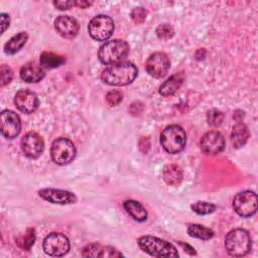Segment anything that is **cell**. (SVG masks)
Returning <instances> with one entry per match:
<instances>
[{
  "instance_id": "cell-1",
  "label": "cell",
  "mask_w": 258,
  "mask_h": 258,
  "mask_svg": "<svg viewBox=\"0 0 258 258\" xmlns=\"http://www.w3.org/2000/svg\"><path fill=\"white\" fill-rule=\"evenodd\" d=\"M137 75L138 70L134 63L122 61L105 68L101 74V79L109 86L121 87L131 84Z\"/></svg>"
},
{
  "instance_id": "cell-2",
  "label": "cell",
  "mask_w": 258,
  "mask_h": 258,
  "mask_svg": "<svg viewBox=\"0 0 258 258\" xmlns=\"http://www.w3.org/2000/svg\"><path fill=\"white\" fill-rule=\"evenodd\" d=\"M138 246L145 253L153 257H178L177 249L171 243L153 236H141L137 240Z\"/></svg>"
},
{
  "instance_id": "cell-3",
  "label": "cell",
  "mask_w": 258,
  "mask_h": 258,
  "mask_svg": "<svg viewBox=\"0 0 258 258\" xmlns=\"http://www.w3.org/2000/svg\"><path fill=\"white\" fill-rule=\"evenodd\" d=\"M252 242L247 230L237 228L231 230L225 238V248L227 252L234 257L247 255L251 250Z\"/></svg>"
},
{
  "instance_id": "cell-4",
  "label": "cell",
  "mask_w": 258,
  "mask_h": 258,
  "mask_svg": "<svg viewBox=\"0 0 258 258\" xmlns=\"http://www.w3.org/2000/svg\"><path fill=\"white\" fill-rule=\"evenodd\" d=\"M129 53V45L121 39L108 40L98 50V57L104 64H115L122 62Z\"/></svg>"
},
{
  "instance_id": "cell-5",
  "label": "cell",
  "mask_w": 258,
  "mask_h": 258,
  "mask_svg": "<svg viewBox=\"0 0 258 258\" xmlns=\"http://www.w3.org/2000/svg\"><path fill=\"white\" fill-rule=\"evenodd\" d=\"M160 143L166 152L170 154L179 153L186 144L185 131L179 125H169L161 132Z\"/></svg>"
},
{
  "instance_id": "cell-6",
  "label": "cell",
  "mask_w": 258,
  "mask_h": 258,
  "mask_svg": "<svg viewBox=\"0 0 258 258\" xmlns=\"http://www.w3.org/2000/svg\"><path fill=\"white\" fill-rule=\"evenodd\" d=\"M77 149L75 144L66 137H59L53 140L50 147V156L54 163L67 165L76 157Z\"/></svg>"
},
{
  "instance_id": "cell-7",
  "label": "cell",
  "mask_w": 258,
  "mask_h": 258,
  "mask_svg": "<svg viewBox=\"0 0 258 258\" xmlns=\"http://www.w3.org/2000/svg\"><path fill=\"white\" fill-rule=\"evenodd\" d=\"M113 19L104 14H99L93 17L88 25L90 36L97 41H105L111 37L114 31Z\"/></svg>"
},
{
  "instance_id": "cell-8",
  "label": "cell",
  "mask_w": 258,
  "mask_h": 258,
  "mask_svg": "<svg viewBox=\"0 0 258 258\" xmlns=\"http://www.w3.org/2000/svg\"><path fill=\"white\" fill-rule=\"evenodd\" d=\"M233 208L243 218L252 217L257 212V195L252 190L238 192L233 199Z\"/></svg>"
},
{
  "instance_id": "cell-9",
  "label": "cell",
  "mask_w": 258,
  "mask_h": 258,
  "mask_svg": "<svg viewBox=\"0 0 258 258\" xmlns=\"http://www.w3.org/2000/svg\"><path fill=\"white\" fill-rule=\"evenodd\" d=\"M42 248L45 254L52 257L64 256L70 248V240L68 237L61 233H50L48 234L42 242Z\"/></svg>"
},
{
  "instance_id": "cell-10",
  "label": "cell",
  "mask_w": 258,
  "mask_h": 258,
  "mask_svg": "<svg viewBox=\"0 0 258 258\" xmlns=\"http://www.w3.org/2000/svg\"><path fill=\"white\" fill-rule=\"evenodd\" d=\"M170 68L168 56L164 52H153L146 60L145 69L149 76L155 79L164 77Z\"/></svg>"
},
{
  "instance_id": "cell-11",
  "label": "cell",
  "mask_w": 258,
  "mask_h": 258,
  "mask_svg": "<svg viewBox=\"0 0 258 258\" xmlns=\"http://www.w3.org/2000/svg\"><path fill=\"white\" fill-rule=\"evenodd\" d=\"M20 147L25 156L30 159H36L43 152L44 142L39 134L31 131L21 138Z\"/></svg>"
},
{
  "instance_id": "cell-12",
  "label": "cell",
  "mask_w": 258,
  "mask_h": 258,
  "mask_svg": "<svg viewBox=\"0 0 258 258\" xmlns=\"http://www.w3.org/2000/svg\"><path fill=\"white\" fill-rule=\"evenodd\" d=\"M1 133L7 139H14L21 131L19 116L11 110H3L0 115Z\"/></svg>"
},
{
  "instance_id": "cell-13",
  "label": "cell",
  "mask_w": 258,
  "mask_h": 258,
  "mask_svg": "<svg viewBox=\"0 0 258 258\" xmlns=\"http://www.w3.org/2000/svg\"><path fill=\"white\" fill-rule=\"evenodd\" d=\"M40 199L57 205H72L77 203L78 199L76 195L72 191L59 188H52V187H45L41 188L37 191Z\"/></svg>"
},
{
  "instance_id": "cell-14",
  "label": "cell",
  "mask_w": 258,
  "mask_h": 258,
  "mask_svg": "<svg viewBox=\"0 0 258 258\" xmlns=\"http://www.w3.org/2000/svg\"><path fill=\"white\" fill-rule=\"evenodd\" d=\"M202 151L207 155H217L225 148V139L218 131H209L200 141Z\"/></svg>"
},
{
  "instance_id": "cell-15",
  "label": "cell",
  "mask_w": 258,
  "mask_h": 258,
  "mask_svg": "<svg viewBox=\"0 0 258 258\" xmlns=\"http://www.w3.org/2000/svg\"><path fill=\"white\" fill-rule=\"evenodd\" d=\"M14 104L16 108L25 114H31L36 111L39 105L36 94L30 90H19L14 97Z\"/></svg>"
},
{
  "instance_id": "cell-16",
  "label": "cell",
  "mask_w": 258,
  "mask_h": 258,
  "mask_svg": "<svg viewBox=\"0 0 258 258\" xmlns=\"http://www.w3.org/2000/svg\"><path fill=\"white\" fill-rule=\"evenodd\" d=\"M54 28L56 32L63 38H74L79 32L78 21L69 15H59L54 20Z\"/></svg>"
},
{
  "instance_id": "cell-17",
  "label": "cell",
  "mask_w": 258,
  "mask_h": 258,
  "mask_svg": "<svg viewBox=\"0 0 258 258\" xmlns=\"http://www.w3.org/2000/svg\"><path fill=\"white\" fill-rule=\"evenodd\" d=\"M82 255L84 257H120L123 256L116 248L103 246L99 243H91L84 247Z\"/></svg>"
},
{
  "instance_id": "cell-18",
  "label": "cell",
  "mask_w": 258,
  "mask_h": 258,
  "mask_svg": "<svg viewBox=\"0 0 258 258\" xmlns=\"http://www.w3.org/2000/svg\"><path fill=\"white\" fill-rule=\"evenodd\" d=\"M44 75L43 68L36 62H27L19 72L20 78L26 83H38L44 78Z\"/></svg>"
},
{
  "instance_id": "cell-19",
  "label": "cell",
  "mask_w": 258,
  "mask_h": 258,
  "mask_svg": "<svg viewBox=\"0 0 258 258\" xmlns=\"http://www.w3.org/2000/svg\"><path fill=\"white\" fill-rule=\"evenodd\" d=\"M184 81V74L183 72H178L169 77L166 81H164L161 86L159 87V94L163 97H170L174 95Z\"/></svg>"
},
{
  "instance_id": "cell-20",
  "label": "cell",
  "mask_w": 258,
  "mask_h": 258,
  "mask_svg": "<svg viewBox=\"0 0 258 258\" xmlns=\"http://www.w3.org/2000/svg\"><path fill=\"white\" fill-rule=\"evenodd\" d=\"M123 208L135 221L144 222L147 220V211L141 203L135 200H127L123 203Z\"/></svg>"
},
{
  "instance_id": "cell-21",
  "label": "cell",
  "mask_w": 258,
  "mask_h": 258,
  "mask_svg": "<svg viewBox=\"0 0 258 258\" xmlns=\"http://www.w3.org/2000/svg\"><path fill=\"white\" fill-rule=\"evenodd\" d=\"M162 178L168 185L177 186L183 178L182 169L176 164H167L163 167Z\"/></svg>"
},
{
  "instance_id": "cell-22",
  "label": "cell",
  "mask_w": 258,
  "mask_h": 258,
  "mask_svg": "<svg viewBox=\"0 0 258 258\" xmlns=\"http://www.w3.org/2000/svg\"><path fill=\"white\" fill-rule=\"evenodd\" d=\"M250 136L248 127L244 123H237L231 132V142L233 147L241 148L246 144Z\"/></svg>"
},
{
  "instance_id": "cell-23",
  "label": "cell",
  "mask_w": 258,
  "mask_h": 258,
  "mask_svg": "<svg viewBox=\"0 0 258 258\" xmlns=\"http://www.w3.org/2000/svg\"><path fill=\"white\" fill-rule=\"evenodd\" d=\"M28 34L25 31H21L13 35L4 45V51L7 54H14L18 52L26 43Z\"/></svg>"
},
{
  "instance_id": "cell-24",
  "label": "cell",
  "mask_w": 258,
  "mask_h": 258,
  "mask_svg": "<svg viewBox=\"0 0 258 258\" xmlns=\"http://www.w3.org/2000/svg\"><path fill=\"white\" fill-rule=\"evenodd\" d=\"M40 64L45 69H54L64 63L66 58L59 54L44 51L40 54Z\"/></svg>"
},
{
  "instance_id": "cell-25",
  "label": "cell",
  "mask_w": 258,
  "mask_h": 258,
  "mask_svg": "<svg viewBox=\"0 0 258 258\" xmlns=\"http://www.w3.org/2000/svg\"><path fill=\"white\" fill-rule=\"evenodd\" d=\"M187 234L197 239L210 240L214 237V231L200 224H191L187 227Z\"/></svg>"
},
{
  "instance_id": "cell-26",
  "label": "cell",
  "mask_w": 258,
  "mask_h": 258,
  "mask_svg": "<svg viewBox=\"0 0 258 258\" xmlns=\"http://www.w3.org/2000/svg\"><path fill=\"white\" fill-rule=\"evenodd\" d=\"M190 209L198 215L205 216L212 214L216 210V205L205 202V201H199L190 206Z\"/></svg>"
},
{
  "instance_id": "cell-27",
  "label": "cell",
  "mask_w": 258,
  "mask_h": 258,
  "mask_svg": "<svg viewBox=\"0 0 258 258\" xmlns=\"http://www.w3.org/2000/svg\"><path fill=\"white\" fill-rule=\"evenodd\" d=\"M207 120L211 126L219 127L223 123L224 114L217 109H212L207 113Z\"/></svg>"
},
{
  "instance_id": "cell-28",
  "label": "cell",
  "mask_w": 258,
  "mask_h": 258,
  "mask_svg": "<svg viewBox=\"0 0 258 258\" xmlns=\"http://www.w3.org/2000/svg\"><path fill=\"white\" fill-rule=\"evenodd\" d=\"M155 32H156V35H157L158 38H160V39H169L173 36L174 29L170 24L163 23V24H160V25L157 26Z\"/></svg>"
},
{
  "instance_id": "cell-29",
  "label": "cell",
  "mask_w": 258,
  "mask_h": 258,
  "mask_svg": "<svg viewBox=\"0 0 258 258\" xmlns=\"http://www.w3.org/2000/svg\"><path fill=\"white\" fill-rule=\"evenodd\" d=\"M35 241V232L34 229H28L26 231V233L24 234V237H22L21 241L19 242L20 246L25 249V250H29L31 248V246L33 245Z\"/></svg>"
},
{
  "instance_id": "cell-30",
  "label": "cell",
  "mask_w": 258,
  "mask_h": 258,
  "mask_svg": "<svg viewBox=\"0 0 258 258\" xmlns=\"http://www.w3.org/2000/svg\"><path fill=\"white\" fill-rule=\"evenodd\" d=\"M0 74H1V81H0V86L1 87H4L7 84H9L12 81V79H13V72L6 64H2L1 66Z\"/></svg>"
},
{
  "instance_id": "cell-31",
  "label": "cell",
  "mask_w": 258,
  "mask_h": 258,
  "mask_svg": "<svg viewBox=\"0 0 258 258\" xmlns=\"http://www.w3.org/2000/svg\"><path fill=\"white\" fill-rule=\"evenodd\" d=\"M146 15H147V11L144 8H142V7H136L130 13L131 19L136 24L142 23L146 19Z\"/></svg>"
},
{
  "instance_id": "cell-32",
  "label": "cell",
  "mask_w": 258,
  "mask_h": 258,
  "mask_svg": "<svg viewBox=\"0 0 258 258\" xmlns=\"http://www.w3.org/2000/svg\"><path fill=\"white\" fill-rule=\"evenodd\" d=\"M123 100V95L121 92L113 90L108 92V94L106 95V101L110 106H117L118 104H120Z\"/></svg>"
},
{
  "instance_id": "cell-33",
  "label": "cell",
  "mask_w": 258,
  "mask_h": 258,
  "mask_svg": "<svg viewBox=\"0 0 258 258\" xmlns=\"http://www.w3.org/2000/svg\"><path fill=\"white\" fill-rule=\"evenodd\" d=\"M53 5L59 10H68L74 6V1H53Z\"/></svg>"
},
{
  "instance_id": "cell-34",
  "label": "cell",
  "mask_w": 258,
  "mask_h": 258,
  "mask_svg": "<svg viewBox=\"0 0 258 258\" xmlns=\"http://www.w3.org/2000/svg\"><path fill=\"white\" fill-rule=\"evenodd\" d=\"M9 24H10V16L9 14L7 13H1V26H2V29H1V33H4L5 30L9 27Z\"/></svg>"
},
{
  "instance_id": "cell-35",
  "label": "cell",
  "mask_w": 258,
  "mask_h": 258,
  "mask_svg": "<svg viewBox=\"0 0 258 258\" xmlns=\"http://www.w3.org/2000/svg\"><path fill=\"white\" fill-rule=\"evenodd\" d=\"M150 148V142L149 139L146 137H142L139 141V149L141 150V152L143 153H147L148 150Z\"/></svg>"
},
{
  "instance_id": "cell-36",
  "label": "cell",
  "mask_w": 258,
  "mask_h": 258,
  "mask_svg": "<svg viewBox=\"0 0 258 258\" xmlns=\"http://www.w3.org/2000/svg\"><path fill=\"white\" fill-rule=\"evenodd\" d=\"M178 244H179V246L184 250V252H186V253H188L189 255H197V252H196V249L192 247V246H190V245H188V244H186V243H184V242H178Z\"/></svg>"
},
{
  "instance_id": "cell-37",
  "label": "cell",
  "mask_w": 258,
  "mask_h": 258,
  "mask_svg": "<svg viewBox=\"0 0 258 258\" xmlns=\"http://www.w3.org/2000/svg\"><path fill=\"white\" fill-rule=\"evenodd\" d=\"M75 6L79 7V8H87L89 6H91L93 4V2H89V1H74Z\"/></svg>"
}]
</instances>
